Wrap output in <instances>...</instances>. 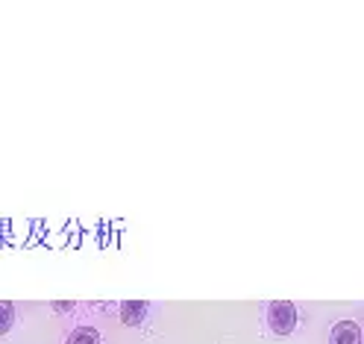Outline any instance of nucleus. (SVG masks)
Segmentation results:
<instances>
[{"instance_id":"4","label":"nucleus","mask_w":364,"mask_h":344,"mask_svg":"<svg viewBox=\"0 0 364 344\" xmlns=\"http://www.w3.org/2000/svg\"><path fill=\"white\" fill-rule=\"evenodd\" d=\"M68 344H100V335H97V330H91V327H80V330L71 333Z\"/></svg>"},{"instance_id":"5","label":"nucleus","mask_w":364,"mask_h":344,"mask_svg":"<svg viewBox=\"0 0 364 344\" xmlns=\"http://www.w3.org/2000/svg\"><path fill=\"white\" fill-rule=\"evenodd\" d=\"M12 320H15V306L9 301H0V335L12 330Z\"/></svg>"},{"instance_id":"1","label":"nucleus","mask_w":364,"mask_h":344,"mask_svg":"<svg viewBox=\"0 0 364 344\" xmlns=\"http://www.w3.org/2000/svg\"><path fill=\"white\" fill-rule=\"evenodd\" d=\"M267 324H270V330L277 333V335L294 333V327H297V309H294V303H288V301L270 303V309H267Z\"/></svg>"},{"instance_id":"3","label":"nucleus","mask_w":364,"mask_h":344,"mask_svg":"<svg viewBox=\"0 0 364 344\" xmlns=\"http://www.w3.org/2000/svg\"><path fill=\"white\" fill-rule=\"evenodd\" d=\"M144 315H147V303H141V301H127L121 306V320L124 324H141Z\"/></svg>"},{"instance_id":"2","label":"nucleus","mask_w":364,"mask_h":344,"mask_svg":"<svg viewBox=\"0 0 364 344\" xmlns=\"http://www.w3.org/2000/svg\"><path fill=\"white\" fill-rule=\"evenodd\" d=\"M329 344H361V327L355 320H341L332 330V341Z\"/></svg>"}]
</instances>
